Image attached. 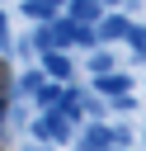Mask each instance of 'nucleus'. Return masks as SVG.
Listing matches in <instances>:
<instances>
[{
  "mask_svg": "<svg viewBox=\"0 0 146 151\" xmlns=\"http://www.w3.org/2000/svg\"><path fill=\"white\" fill-rule=\"evenodd\" d=\"M33 137H38V142H66V137H71V123H66L61 113H42V118L33 123Z\"/></svg>",
  "mask_w": 146,
  "mask_h": 151,
  "instance_id": "1",
  "label": "nucleus"
},
{
  "mask_svg": "<svg viewBox=\"0 0 146 151\" xmlns=\"http://www.w3.org/2000/svg\"><path fill=\"white\" fill-rule=\"evenodd\" d=\"M66 19L75 28H89V24L104 19V9H99V0H66Z\"/></svg>",
  "mask_w": 146,
  "mask_h": 151,
  "instance_id": "2",
  "label": "nucleus"
},
{
  "mask_svg": "<svg viewBox=\"0 0 146 151\" xmlns=\"http://www.w3.org/2000/svg\"><path fill=\"white\" fill-rule=\"evenodd\" d=\"M127 28H132V19H122V14H104V19L94 24V38H99V42H118V38H127Z\"/></svg>",
  "mask_w": 146,
  "mask_h": 151,
  "instance_id": "3",
  "label": "nucleus"
},
{
  "mask_svg": "<svg viewBox=\"0 0 146 151\" xmlns=\"http://www.w3.org/2000/svg\"><path fill=\"white\" fill-rule=\"evenodd\" d=\"M127 90H132V80H127V76H118V71H108V76H94V94L127 99Z\"/></svg>",
  "mask_w": 146,
  "mask_h": 151,
  "instance_id": "4",
  "label": "nucleus"
},
{
  "mask_svg": "<svg viewBox=\"0 0 146 151\" xmlns=\"http://www.w3.org/2000/svg\"><path fill=\"white\" fill-rule=\"evenodd\" d=\"M42 76H52L57 85H66V80H71V57H61V52H42Z\"/></svg>",
  "mask_w": 146,
  "mask_h": 151,
  "instance_id": "5",
  "label": "nucleus"
},
{
  "mask_svg": "<svg viewBox=\"0 0 146 151\" xmlns=\"http://www.w3.org/2000/svg\"><path fill=\"white\" fill-rule=\"evenodd\" d=\"M113 142H118V137H113V127H99V123H94V127L85 132V142H80V151H108Z\"/></svg>",
  "mask_w": 146,
  "mask_h": 151,
  "instance_id": "6",
  "label": "nucleus"
},
{
  "mask_svg": "<svg viewBox=\"0 0 146 151\" xmlns=\"http://www.w3.org/2000/svg\"><path fill=\"white\" fill-rule=\"evenodd\" d=\"M127 42H132L137 61H146V28H141V24H132V28H127Z\"/></svg>",
  "mask_w": 146,
  "mask_h": 151,
  "instance_id": "7",
  "label": "nucleus"
},
{
  "mask_svg": "<svg viewBox=\"0 0 146 151\" xmlns=\"http://www.w3.org/2000/svg\"><path fill=\"white\" fill-rule=\"evenodd\" d=\"M19 9H24V14H28V19H42V24H47V19H57V14H52V9H47V5H42V0H24V5H19Z\"/></svg>",
  "mask_w": 146,
  "mask_h": 151,
  "instance_id": "8",
  "label": "nucleus"
},
{
  "mask_svg": "<svg viewBox=\"0 0 146 151\" xmlns=\"http://www.w3.org/2000/svg\"><path fill=\"white\" fill-rule=\"evenodd\" d=\"M89 71H94V76H108V71H113V57H108V52H94V57H89Z\"/></svg>",
  "mask_w": 146,
  "mask_h": 151,
  "instance_id": "9",
  "label": "nucleus"
},
{
  "mask_svg": "<svg viewBox=\"0 0 146 151\" xmlns=\"http://www.w3.org/2000/svg\"><path fill=\"white\" fill-rule=\"evenodd\" d=\"M19 90H24V94H38V90H42V71H28V76L19 80Z\"/></svg>",
  "mask_w": 146,
  "mask_h": 151,
  "instance_id": "10",
  "label": "nucleus"
},
{
  "mask_svg": "<svg viewBox=\"0 0 146 151\" xmlns=\"http://www.w3.org/2000/svg\"><path fill=\"white\" fill-rule=\"evenodd\" d=\"M5 42H9V24H5V14H0V52H5Z\"/></svg>",
  "mask_w": 146,
  "mask_h": 151,
  "instance_id": "11",
  "label": "nucleus"
},
{
  "mask_svg": "<svg viewBox=\"0 0 146 151\" xmlns=\"http://www.w3.org/2000/svg\"><path fill=\"white\" fill-rule=\"evenodd\" d=\"M42 5H47V9H52V5H66V0H42Z\"/></svg>",
  "mask_w": 146,
  "mask_h": 151,
  "instance_id": "12",
  "label": "nucleus"
},
{
  "mask_svg": "<svg viewBox=\"0 0 146 151\" xmlns=\"http://www.w3.org/2000/svg\"><path fill=\"white\" fill-rule=\"evenodd\" d=\"M104 5H118V0H99V9H104Z\"/></svg>",
  "mask_w": 146,
  "mask_h": 151,
  "instance_id": "13",
  "label": "nucleus"
}]
</instances>
